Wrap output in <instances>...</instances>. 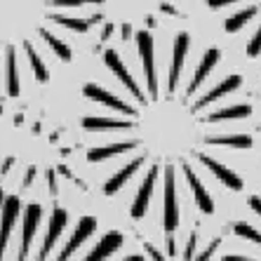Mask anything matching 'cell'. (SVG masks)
Here are the masks:
<instances>
[{
    "mask_svg": "<svg viewBox=\"0 0 261 261\" xmlns=\"http://www.w3.org/2000/svg\"><path fill=\"white\" fill-rule=\"evenodd\" d=\"M19 202L17 195H5V200H3V207H0V261L5 256V249H7V243H10V236L14 231V224H17V217H19Z\"/></svg>",
    "mask_w": 261,
    "mask_h": 261,
    "instance_id": "cell-3",
    "label": "cell"
},
{
    "mask_svg": "<svg viewBox=\"0 0 261 261\" xmlns=\"http://www.w3.org/2000/svg\"><path fill=\"white\" fill-rule=\"evenodd\" d=\"M3 200H5V193H3V189H0V207H3Z\"/></svg>",
    "mask_w": 261,
    "mask_h": 261,
    "instance_id": "cell-24",
    "label": "cell"
},
{
    "mask_svg": "<svg viewBox=\"0 0 261 261\" xmlns=\"http://www.w3.org/2000/svg\"><path fill=\"white\" fill-rule=\"evenodd\" d=\"M47 181H49V191L57 193V184H55V170H47Z\"/></svg>",
    "mask_w": 261,
    "mask_h": 261,
    "instance_id": "cell-19",
    "label": "cell"
},
{
    "mask_svg": "<svg viewBox=\"0 0 261 261\" xmlns=\"http://www.w3.org/2000/svg\"><path fill=\"white\" fill-rule=\"evenodd\" d=\"M167 254L174 256L176 254V243H174V236H167Z\"/></svg>",
    "mask_w": 261,
    "mask_h": 261,
    "instance_id": "cell-18",
    "label": "cell"
},
{
    "mask_svg": "<svg viewBox=\"0 0 261 261\" xmlns=\"http://www.w3.org/2000/svg\"><path fill=\"white\" fill-rule=\"evenodd\" d=\"M103 3L106 0H0V55H5L7 61V94L19 97V52H24L29 59L33 78L45 85L49 71L38 45L68 64L73 59V49L59 31H71L78 36L90 33L103 14H80V10Z\"/></svg>",
    "mask_w": 261,
    "mask_h": 261,
    "instance_id": "cell-1",
    "label": "cell"
},
{
    "mask_svg": "<svg viewBox=\"0 0 261 261\" xmlns=\"http://www.w3.org/2000/svg\"><path fill=\"white\" fill-rule=\"evenodd\" d=\"M202 144L228 146V148H252V137L249 134H219V137H205Z\"/></svg>",
    "mask_w": 261,
    "mask_h": 261,
    "instance_id": "cell-12",
    "label": "cell"
},
{
    "mask_svg": "<svg viewBox=\"0 0 261 261\" xmlns=\"http://www.w3.org/2000/svg\"><path fill=\"white\" fill-rule=\"evenodd\" d=\"M144 249H146V252H148V254H151V259H153V261H165V256L160 254V252H158V249H155V247H153L151 243H144Z\"/></svg>",
    "mask_w": 261,
    "mask_h": 261,
    "instance_id": "cell-16",
    "label": "cell"
},
{
    "mask_svg": "<svg viewBox=\"0 0 261 261\" xmlns=\"http://www.w3.org/2000/svg\"><path fill=\"white\" fill-rule=\"evenodd\" d=\"M125 261H146V259H144V256H139V254H132V256H127Z\"/></svg>",
    "mask_w": 261,
    "mask_h": 261,
    "instance_id": "cell-23",
    "label": "cell"
},
{
    "mask_svg": "<svg viewBox=\"0 0 261 261\" xmlns=\"http://www.w3.org/2000/svg\"><path fill=\"white\" fill-rule=\"evenodd\" d=\"M179 207H176V179H174V167L167 165L165 167V193H163V226L167 236L176 231L179 226Z\"/></svg>",
    "mask_w": 261,
    "mask_h": 261,
    "instance_id": "cell-2",
    "label": "cell"
},
{
    "mask_svg": "<svg viewBox=\"0 0 261 261\" xmlns=\"http://www.w3.org/2000/svg\"><path fill=\"white\" fill-rule=\"evenodd\" d=\"M184 174H186V181H189L191 191H193L195 205L200 207V212L212 214V212H214V202H212V198H210V193H207L205 186L200 184V179L195 176V172L191 170V165H189V163H184Z\"/></svg>",
    "mask_w": 261,
    "mask_h": 261,
    "instance_id": "cell-8",
    "label": "cell"
},
{
    "mask_svg": "<svg viewBox=\"0 0 261 261\" xmlns=\"http://www.w3.org/2000/svg\"><path fill=\"white\" fill-rule=\"evenodd\" d=\"M66 224H68V214L64 212L61 207H57L55 212H52V219H49L47 233H45V238H43V247H40V252H38V256H40V259H47V254L55 249L57 240H59V236L64 233Z\"/></svg>",
    "mask_w": 261,
    "mask_h": 261,
    "instance_id": "cell-6",
    "label": "cell"
},
{
    "mask_svg": "<svg viewBox=\"0 0 261 261\" xmlns=\"http://www.w3.org/2000/svg\"><path fill=\"white\" fill-rule=\"evenodd\" d=\"M158 170H160V165L153 163L148 174H146V179H144V184H141L139 191H137V198H134V202H132V219H141L146 214V210H148V202H151V195H153V186L158 181Z\"/></svg>",
    "mask_w": 261,
    "mask_h": 261,
    "instance_id": "cell-5",
    "label": "cell"
},
{
    "mask_svg": "<svg viewBox=\"0 0 261 261\" xmlns=\"http://www.w3.org/2000/svg\"><path fill=\"white\" fill-rule=\"evenodd\" d=\"M233 233H236V236H240V238H247V240H252V243H256V245H261V233L256 231L254 226L245 224V221L233 224Z\"/></svg>",
    "mask_w": 261,
    "mask_h": 261,
    "instance_id": "cell-13",
    "label": "cell"
},
{
    "mask_svg": "<svg viewBox=\"0 0 261 261\" xmlns=\"http://www.w3.org/2000/svg\"><path fill=\"white\" fill-rule=\"evenodd\" d=\"M139 148V141L137 139H127V141H118V144H109V146H97V148H90L87 151V160L90 163H101L106 158H113L118 153H127Z\"/></svg>",
    "mask_w": 261,
    "mask_h": 261,
    "instance_id": "cell-9",
    "label": "cell"
},
{
    "mask_svg": "<svg viewBox=\"0 0 261 261\" xmlns=\"http://www.w3.org/2000/svg\"><path fill=\"white\" fill-rule=\"evenodd\" d=\"M144 160H146V153H144V155H139V158H134L132 163H129L127 167H122V170L118 172L116 176H111L109 181L103 184V189H101V191H103L106 195H116L118 191H120L122 186H125V181H127L129 176H132L134 172H137V170L141 167V165H144Z\"/></svg>",
    "mask_w": 261,
    "mask_h": 261,
    "instance_id": "cell-11",
    "label": "cell"
},
{
    "mask_svg": "<svg viewBox=\"0 0 261 261\" xmlns=\"http://www.w3.org/2000/svg\"><path fill=\"white\" fill-rule=\"evenodd\" d=\"M120 245H122V233L111 231V233H106V236L99 240L97 247L92 249L83 261H103V259H109L116 249H120Z\"/></svg>",
    "mask_w": 261,
    "mask_h": 261,
    "instance_id": "cell-10",
    "label": "cell"
},
{
    "mask_svg": "<svg viewBox=\"0 0 261 261\" xmlns=\"http://www.w3.org/2000/svg\"><path fill=\"white\" fill-rule=\"evenodd\" d=\"M40 217H43V210L40 205H29L24 212V228H21V245H19V256L17 261H26L31 252V243H33V236L38 231V224H40Z\"/></svg>",
    "mask_w": 261,
    "mask_h": 261,
    "instance_id": "cell-4",
    "label": "cell"
},
{
    "mask_svg": "<svg viewBox=\"0 0 261 261\" xmlns=\"http://www.w3.org/2000/svg\"><path fill=\"white\" fill-rule=\"evenodd\" d=\"M195 245H198V231H193L189 236V243H186V252H184V259L193 261L195 259Z\"/></svg>",
    "mask_w": 261,
    "mask_h": 261,
    "instance_id": "cell-15",
    "label": "cell"
},
{
    "mask_svg": "<svg viewBox=\"0 0 261 261\" xmlns=\"http://www.w3.org/2000/svg\"><path fill=\"white\" fill-rule=\"evenodd\" d=\"M33 176H36V170H33V167H29V170H26V179H24V186H29V184L33 181Z\"/></svg>",
    "mask_w": 261,
    "mask_h": 261,
    "instance_id": "cell-22",
    "label": "cell"
},
{
    "mask_svg": "<svg viewBox=\"0 0 261 261\" xmlns=\"http://www.w3.org/2000/svg\"><path fill=\"white\" fill-rule=\"evenodd\" d=\"M14 165V158H7L5 163H3V170H0V174H7V172H10V167H12Z\"/></svg>",
    "mask_w": 261,
    "mask_h": 261,
    "instance_id": "cell-21",
    "label": "cell"
},
{
    "mask_svg": "<svg viewBox=\"0 0 261 261\" xmlns=\"http://www.w3.org/2000/svg\"><path fill=\"white\" fill-rule=\"evenodd\" d=\"M221 261H256V259H247V256H238V254H226Z\"/></svg>",
    "mask_w": 261,
    "mask_h": 261,
    "instance_id": "cell-20",
    "label": "cell"
},
{
    "mask_svg": "<svg viewBox=\"0 0 261 261\" xmlns=\"http://www.w3.org/2000/svg\"><path fill=\"white\" fill-rule=\"evenodd\" d=\"M195 158L200 160V163L205 165L207 170L212 172V174L217 176V179L224 184V186H228V189H233V191H240V189H243V179H240V176H238L233 170H228L224 163H219V160L210 158V155H202V153H195Z\"/></svg>",
    "mask_w": 261,
    "mask_h": 261,
    "instance_id": "cell-7",
    "label": "cell"
},
{
    "mask_svg": "<svg viewBox=\"0 0 261 261\" xmlns=\"http://www.w3.org/2000/svg\"><path fill=\"white\" fill-rule=\"evenodd\" d=\"M219 245H221V238H214L212 243L207 245V247L202 249V252H200V254H198V256H195L193 261H210V259H212V254H214V252H217V249H219Z\"/></svg>",
    "mask_w": 261,
    "mask_h": 261,
    "instance_id": "cell-14",
    "label": "cell"
},
{
    "mask_svg": "<svg viewBox=\"0 0 261 261\" xmlns=\"http://www.w3.org/2000/svg\"><path fill=\"white\" fill-rule=\"evenodd\" d=\"M247 202H249V207H252L256 214H261V198H259V195H249Z\"/></svg>",
    "mask_w": 261,
    "mask_h": 261,
    "instance_id": "cell-17",
    "label": "cell"
}]
</instances>
